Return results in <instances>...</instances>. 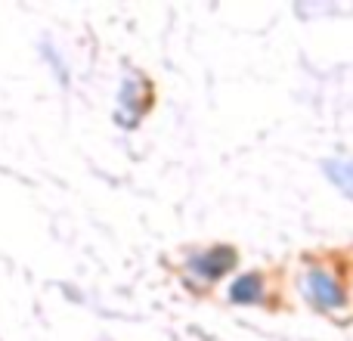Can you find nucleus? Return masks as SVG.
<instances>
[{"label": "nucleus", "mask_w": 353, "mask_h": 341, "mask_svg": "<svg viewBox=\"0 0 353 341\" xmlns=\"http://www.w3.org/2000/svg\"><path fill=\"white\" fill-rule=\"evenodd\" d=\"M146 97H149V90H146V84H143L140 78L124 81V87H121V112H118V118L124 121V128H134L137 124L140 112L146 109V103H149Z\"/></svg>", "instance_id": "obj_3"}, {"label": "nucleus", "mask_w": 353, "mask_h": 341, "mask_svg": "<svg viewBox=\"0 0 353 341\" xmlns=\"http://www.w3.org/2000/svg\"><path fill=\"white\" fill-rule=\"evenodd\" d=\"M261 298H263V280L257 273H242L239 280H232L230 301H236V304H257Z\"/></svg>", "instance_id": "obj_4"}, {"label": "nucleus", "mask_w": 353, "mask_h": 341, "mask_svg": "<svg viewBox=\"0 0 353 341\" xmlns=\"http://www.w3.org/2000/svg\"><path fill=\"white\" fill-rule=\"evenodd\" d=\"M325 170H329V180L332 183H338L344 193L353 195V162H347V159L325 162Z\"/></svg>", "instance_id": "obj_5"}, {"label": "nucleus", "mask_w": 353, "mask_h": 341, "mask_svg": "<svg viewBox=\"0 0 353 341\" xmlns=\"http://www.w3.org/2000/svg\"><path fill=\"white\" fill-rule=\"evenodd\" d=\"M304 295L319 311H341V307L347 304V292H344L341 280L319 267H313L310 273L304 276Z\"/></svg>", "instance_id": "obj_1"}, {"label": "nucleus", "mask_w": 353, "mask_h": 341, "mask_svg": "<svg viewBox=\"0 0 353 341\" xmlns=\"http://www.w3.org/2000/svg\"><path fill=\"white\" fill-rule=\"evenodd\" d=\"M232 267H236V251L230 245H214V249L201 251V255H195L189 261V270L195 276H201V280H220Z\"/></svg>", "instance_id": "obj_2"}]
</instances>
